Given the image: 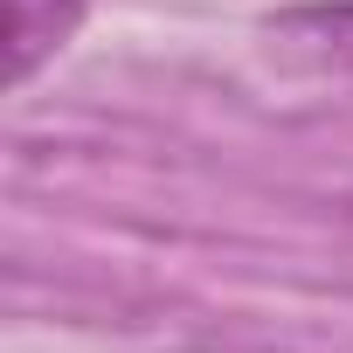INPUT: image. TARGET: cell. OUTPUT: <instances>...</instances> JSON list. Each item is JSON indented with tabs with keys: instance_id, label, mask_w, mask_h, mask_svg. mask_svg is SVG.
<instances>
[{
	"instance_id": "obj_1",
	"label": "cell",
	"mask_w": 353,
	"mask_h": 353,
	"mask_svg": "<svg viewBox=\"0 0 353 353\" xmlns=\"http://www.w3.org/2000/svg\"><path fill=\"white\" fill-rule=\"evenodd\" d=\"M83 21V0H8V83L21 90Z\"/></svg>"
}]
</instances>
